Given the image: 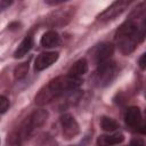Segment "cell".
Instances as JSON below:
<instances>
[{
	"label": "cell",
	"mask_w": 146,
	"mask_h": 146,
	"mask_svg": "<svg viewBox=\"0 0 146 146\" xmlns=\"http://www.w3.org/2000/svg\"><path fill=\"white\" fill-rule=\"evenodd\" d=\"M146 38V18L141 23L136 19L124 22L115 33V41L120 51L124 55L131 54L136 47Z\"/></svg>",
	"instance_id": "6da1fadb"
},
{
	"label": "cell",
	"mask_w": 146,
	"mask_h": 146,
	"mask_svg": "<svg viewBox=\"0 0 146 146\" xmlns=\"http://www.w3.org/2000/svg\"><path fill=\"white\" fill-rule=\"evenodd\" d=\"M80 84H81V79L76 76H72L70 74L65 76L55 78L48 84H46L39 90V92L34 98V102L39 106L46 105L66 92L74 91L80 87Z\"/></svg>",
	"instance_id": "7a4b0ae2"
},
{
	"label": "cell",
	"mask_w": 146,
	"mask_h": 146,
	"mask_svg": "<svg viewBox=\"0 0 146 146\" xmlns=\"http://www.w3.org/2000/svg\"><path fill=\"white\" fill-rule=\"evenodd\" d=\"M48 119V112L44 110H35L32 112L21 124L19 129L16 131L22 139L29 138L39 128H41Z\"/></svg>",
	"instance_id": "3957f363"
},
{
	"label": "cell",
	"mask_w": 146,
	"mask_h": 146,
	"mask_svg": "<svg viewBox=\"0 0 146 146\" xmlns=\"http://www.w3.org/2000/svg\"><path fill=\"white\" fill-rule=\"evenodd\" d=\"M116 74H117V67L115 63L106 60L98 65L97 70L94 72L91 76V80L96 87L103 88L111 84L115 79Z\"/></svg>",
	"instance_id": "277c9868"
},
{
	"label": "cell",
	"mask_w": 146,
	"mask_h": 146,
	"mask_svg": "<svg viewBox=\"0 0 146 146\" xmlns=\"http://www.w3.org/2000/svg\"><path fill=\"white\" fill-rule=\"evenodd\" d=\"M132 1L133 0H116L110 7H107L103 13H100L98 15L97 19L99 22H103V23H106V22H110V21L114 19L115 17L121 15Z\"/></svg>",
	"instance_id": "5b68a950"
},
{
	"label": "cell",
	"mask_w": 146,
	"mask_h": 146,
	"mask_svg": "<svg viewBox=\"0 0 146 146\" xmlns=\"http://www.w3.org/2000/svg\"><path fill=\"white\" fill-rule=\"evenodd\" d=\"M73 14H74V10H72V8H63L51 13L46 18V23L51 27H60L66 25L71 21Z\"/></svg>",
	"instance_id": "8992f818"
},
{
	"label": "cell",
	"mask_w": 146,
	"mask_h": 146,
	"mask_svg": "<svg viewBox=\"0 0 146 146\" xmlns=\"http://www.w3.org/2000/svg\"><path fill=\"white\" fill-rule=\"evenodd\" d=\"M113 51H114V47L113 44L111 43H107V42H103V43H99L97 46H95L92 49H91V60L99 65L106 60L110 59V57L113 55Z\"/></svg>",
	"instance_id": "52a82bcc"
},
{
	"label": "cell",
	"mask_w": 146,
	"mask_h": 146,
	"mask_svg": "<svg viewBox=\"0 0 146 146\" xmlns=\"http://www.w3.org/2000/svg\"><path fill=\"white\" fill-rule=\"evenodd\" d=\"M60 125H62L63 136L66 139L74 138L80 131L76 120L71 114H64L60 116Z\"/></svg>",
	"instance_id": "ba28073f"
},
{
	"label": "cell",
	"mask_w": 146,
	"mask_h": 146,
	"mask_svg": "<svg viewBox=\"0 0 146 146\" xmlns=\"http://www.w3.org/2000/svg\"><path fill=\"white\" fill-rule=\"evenodd\" d=\"M57 59H58V52H55V51L42 52L36 57L34 62V67L36 71H42L49 67L50 65H52Z\"/></svg>",
	"instance_id": "9c48e42d"
},
{
	"label": "cell",
	"mask_w": 146,
	"mask_h": 146,
	"mask_svg": "<svg viewBox=\"0 0 146 146\" xmlns=\"http://www.w3.org/2000/svg\"><path fill=\"white\" fill-rule=\"evenodd\" d=\"M124 121H125V124L128 127L138 129L139 125L141 124V113H140V110L138 107H136V106L129 107L125 111Z\"/></svg>",
	"instance_id": "30bf717a"
},
{
	"label": "cell",
	"mask_w": 146,
	"mask_h": 146,
	"mask_svg": "<svg viewBox=\"0 0 146 146\" xmlns=\"http://www.w3.org/2000/svg\"><path fill=\"white\" fill-rule=\"evenodd\" d=\"M60 42V38L58 35L57 32L55 31H48L46 32L42 36H41V40H40V43L42 47L44 48H54V47H57Z\"/></svg>",
	"instance_id": "8fae6325"
},
{
	"label": "cell",
	"mask_w": 146,
	"mask_h": 146,
	"mask_svg": "<svg viewBox=\"0 0 146 146\" xmlns=\"http://www.w3.org/2000/svg\"><path fill=\"white\" fill-rule=\"evenodd\" d=\"M33 47V38L31 35H26L23 41L19 43V46L17 47V49L14 52V57L15 58H21L23 56H25Z\"/></svg>",
	"instance_id": "7c38bea8"
},
{
	"label": "cell",
	"mask_w": 146,
	"mask_h": 146,
	"mask_svg": "<svg viewBox=\"0 0 146 146\" xmlns=\"http://www.w3.org/2000/svg\"><path fill=\"white\" fill-rule=\"evenodd\" d=\"M88 71V62L84 58H81L79 60H76L68 70V74L72 76H76L80 78L81 75H83L84 73H87Z\"/></svg>",
	"instance_id": "4fadbf2b"
},
{
	"label": "cell",
	"mask_w": 146,
	"mask_h": 146,
	"mask_svg": "<svg viewBox=\"0 0 146 146\" xmlns=\"http://www.w3.org/2000/svg\"><path fill=\"white\" fill-rule=\"evenodd\" d=\"M124 139L122 133H113V135H103L97 139L98 145H115L122 143Z\"/></svg>",
	"instance_id": "5bb4252c"
},
{
	"label": "cell",
	"mask_w": 146,
	"mask_h": 146,
	"mask_svg": "<svg viewBox=\"0 0 146 146\" xmlns=\"http://www.w3.org/2000/svg\"><path fill=\"white\" fill-rule=\"evenodd\" d=\"M100 127L103 130L107 131V132H112V131H115L117 128H119V123L111 119V117H107V116H103L102 120H100Z\"/></svg>",
	"instance_id": "9a60e30c"
},
{
	"label": "cell",
	"mask_w": 146,
	"mask_h": 146,
	"mask_svg": "<svg viewBox=\"0 0 146 146\" xmlns=\"http://www.w3.org/2000/svg\"><path fill=\"white\" fill-rule=\"evenodd\" d=\"M27 71H29V62H24V63L18 64L14 70L15 79L16 80H21V79L25 78V75L27 74Z\"/></svg>",
	"instance_id": "2e32d148"
},
{
	"label": "cell",
	"mask_w": 146,
	"mask_h": 146,
	"mask_svg": "<svg viewBox=\"0 0 146 146\" xmlns=\"http://www.w3.org/2000/svg\"><path fill=\"white\" fill-rule=\"evenodd\" d=\"M8 108H9V100H8V98L5 97V96H1L0 97V112H1V114L6 113V111Z\"/></svg>",
	"instance_id": "e0dca14e"
},
{
	"label": "cell",
	"mask_w": 146,
	"mask_h": 146,
	"mask_svg": "<svg viewBox=\"0 0 146 146\" xmlns=\"http://www.w3.org/2000/svg\"><path fill=\"white\" fill-rule=\"evenodd\" d=\"M138 65L141 70H146V52L140 56V58L138 59Z\"/></svg>",
	"instance_id": "ac0fdd59"
},
{
	"label": "cell",
	"mask_w": 146,
	"mask_h": 146,
	"mask_svg": "<svg viewBox=\"0 0 146 146\" xmlns=\"http://www.w3.org/2000/svg\"><path fill=\"white\" fill-rule=\"evenodd\" d=\"M14 0H0V7L2 10H5L7 7H9L13 3Z\"/></svg>",
	"instance_id": "d6986e66"
},
{
	"label": "cell",
	"mask_w": 146,
	"mask_h": 146,
	"mask_svg": "<svg viewBox=\"0 0 146 146\" xmlns=\"http://www.w3.org/2000/svg\"><path fill=\"white\" fill-rule=\"evenodd\" d=\"M66 1H68V0H44V2H46L47 5H50V6H56V5L66 2Z\"/></svg>",
	"instance_id": "ffe728a7"
},
{
	"label": "cell",
	"mask_w": 146,
	"mask_h": 146,
	"mask_svg": "<svg viewBox=\"0 0 146 146\" xmlns=\"http://www.w3.org/2000/svg\"><path fill=\"white\" fill-rule=\"evenodd\" d=\"M131 145H133V144H139V145H144V141L143 140H139V139H133V140H131V143H130Z\"/></svg>",
	"instance_id": "44dd1931"
}]
</instances>
